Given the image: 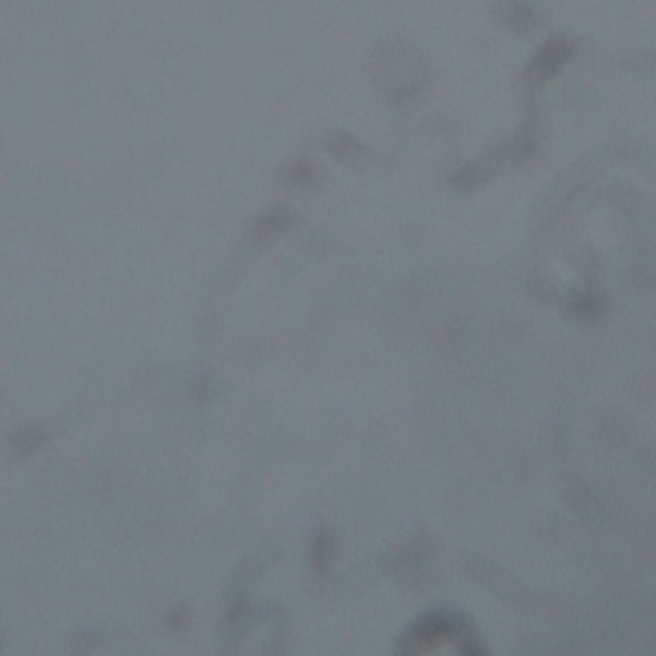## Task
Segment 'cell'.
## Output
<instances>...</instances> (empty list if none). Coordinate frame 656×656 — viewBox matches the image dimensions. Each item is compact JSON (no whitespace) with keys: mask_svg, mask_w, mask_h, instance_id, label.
<instances>
[{"mask_svg":"<svg viewBox=\"0 0 656 656\" xmlns=\"http://www.w3.org/2000/svg\"><path fill=\"white\" fill-rule=\"evenodd\" d=\"M370 79L394 108H409L429 86V62L416 44L403 38L381 42L370 55Z\"/></svg>","mask_w":656,"mask_h":656,"instance_id":"obj_1","label":"cell"},{"mask_svg":"<svg viewBox=\"0 0 656 656\" xmlns=\"http://www.w3.org/2000/svg\"><path fill=\"white\" fill-rule=\"evenodd\" d=\"M569 55L571 49L565 40L560 38L549 40L543 46V51L536 55V60L530 64V68H527V84L534 88L547 84V81L556 77L558 70L567 64Z\"/></svg>","mask_w":656,"mask_h":656,"instance_id":"obj_2","label":"cell"},{"mask_svg":"<svg viewBox=\"0 0 656 656\" xmlns=\"http://www.w3.org/2000/svg\"><path fill=\"white\" fill-rule=\"evenodd\" d=\"M328 151H331L337 162H344L348 167H357V164L368 160V147L348 132H335L331 140H328Z\"/></svg>","mask_w":656,"mask_h":656,"instance_id":"obj_3","label":"cell"},{"mask_svg":"<svg viewBox=\"0 0 656 656\" xmlns=\"http://www.w3.org/2000/svg\"><path fill=\"white\" fill-rule=\"evenodd\" d=\"M44 442H46V433L40 427H31V425L20 427L9 436L11 451L18 455H31L38 451Z\"/></svg>","mask_w":656,"mask_h":656,"instance_id":"obj_4","label":"cell"},{"mask_svg":"<svg viewBox=\"0 0 656 656\" xmlns=\"http://www.w3.org/2000/svg\"><path fill=\"white\" fill-rule=\"evenodd\" d=\"M501 14H503V20H506L508 25H512L517 31L527 33L536 27V14L527 5H521L519 0L503 5Z\"/></svg>","mask_w":656,"mask_h":656,"instance_id":"obj_5","label":"cell"},{"mask_svg":"<svg viewBox=\"0 0 656 656\" xmlns=\"http://www.w3.org/2000/svg\"><path fill=\"white\" fill-rule=\"evenodd\" d=\"M285 178L294 184V186H311L313 180L318 178V173H315V167L307 160H298V162H291L289 169L285 173Z\"/></svg>","mask_w":656,"mask_h":656,"instance_id":"obj_6","label":"cell"}]
</instances>
